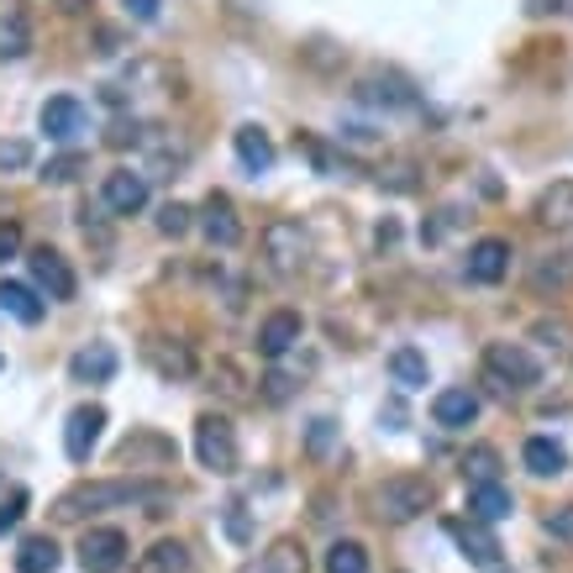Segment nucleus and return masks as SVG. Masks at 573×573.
Listing matches in <instances>:
<instances>
[{"mask_svg":"<svg viewBox=\"0 0 573 573\" xmlns=\"http://www.w3.org/2000/svg\"><path fill=\"white\" fill-rule=\"evenodd\" d=\"M374 505H379V516L384 521H416L421 510L431 505V478L421 474H395V478H384L379 489H374Z\"/></svg>","mask_w":573,"mask_h":573,"instance_id":"obj_5","label":"nucleus"},{"mask_svg":"<svg viewBox=\"0 0 573 573\" xmlns=\"http://www.w3.org/2000/svg\"><path fill=\"white\" fill-rule=\"evenodd\" d=\"M232 147H238V164L247 168V174H268V168H274V143H268V132L253 126V121L232 132Z\"/></svg>","mask_w":573,"mask_h":573,"instance_id":"obj_18","label":"nucleus"},{"mask_svg":"<svg viewBox=\"0 0 573 573\" xmlns=\"http://www.w3.org/2000/svg\"><path fill=\"white\" fill-rule=\"evenodd\" d=\"M32 48V32H26L22 16H5L0 22V58H22V53Z\"/></svg>","mask_w":573,"mask_h":573,"instance_id":"obj_31","label":"nucleus"},{"mask_svg":"<svg viewBox=\"0 0 573 573\" xmlns=\"http://www.w3.org/2000/svg\"><path fill=\"white\" fill-rule=\"evenodd\" d=\"M32 164V147L22 137H11V143H0V168H26Z\"/></svg>","mask_w":573,"mask_h":573,"instance_id":"obj_35","label":"nucleus"},{"mask_svg":"<svg viewBox=\"0 0 573 573\" xmlns=\"http://www.w3.org/2000/svg\"><path fill=\"white\" fill-rule=\"evenodd\" d=\"M327 573H368V552H363V542H332V552H327Z\"/></svg>","mask_w":573,"mask_h":573,"instance_id":"obj_29","label":"nucleus"},{"mask_svg":"<svg viewBox=\"0 0 573 573\" xmlns=\"http://www.w3.org/2000/svg\"><path fill=\"white\" fill-rule=\"evenodd\" d=\"M263 563L274 573H306L311 569V558H306V548H300V537H279L274 548L263 552Z\"/></svg>","mask_w":573,"mask_h":573,"instance_id":"obj_28","label":"nucleus"},{"mask_svg":"<svg viewBox=\"0 0 573 573\" xmlns=\"http://www.w3.org/2000/svg\"><path fill=\"white\" fill-rule=\"evenodd\" d=\"M389 374H395V384H406V389H421V384L431 379L427 353H416V348H395V353H389Z\"/></svg>","mask_w":573,"mask_h":573,"instance_id":"obj_26","label":"nucleus"},{"mask_svg":"<svg viewBox=\"0 0 573 573\" xmlns=\"http://www.w3.org/2000/svg\"><path fill=\"white\" fill-rule=\"evenodd\" d=\"M100 200L111 206L117 216H137L147 206V174H132V168H117V174H106V185H100Z\"/></svg>","mask_w":573,"mask_h":573,"instance_id":"obj_12","label":"nucleus"},{"mask_svg":"<svg viewBox=\"0 0 573 573\" xmlns=\"http://www.w3.org/2000/svg\"><path fill=\"white\" fill-rule=\"evenodd\" d=\"M126 11H132L137 22H153V16H158V0H126Z\"/></svg>","mask_w":573,"mask_h":573,"instance_id":"obj_40","label":"nucleus"},{"mask_svg":"<svg viewBox=\"0 0 573 573\" xmlns=\"http://www.w3.org/2000/svg\"><path fill=\"white\" fill-rule=\"evenodd\" d=\"M58 558H64V552H58L53 537H26L22 552H16V573H53Z\"/></svg>","mask_w":573,"mask_h":573,"instance_id":"obj_25","label":"nucleus"},{"mask_svg":"<svg viewBox=\"0 0 573 573\" xmlns=\"http://www.w3.org/2000/svg\"><path fill=\"white\" fill-rule=\"evenodd\" d=\"M537 221L558 227V232H573V179H558V185L537 195Z\"/></svg>","mask_w":573,"mask_h":573,"instance_id":"obj_19","label":"nucleus"},{"mask_svg":"<svg viewBox=\"0 0 573 573\" xmlns=\"http://www.w3.org/2000/svg\"><path fill=\"white\" fill-rule=\"evenodd\" d=\"M16 253H22V227L16 221H0V263L16 258Z\"/></svg>","mask_w":573,"mask_h":573,"instance_id":"obj_36","label":"nucleus"},{"mask_svg":"<svg viewBox=\"0 0 573 573\" xmlns=\"http://www.w3.org/2000/svg\"><path fill=\"white\" fill-rule=\"evenodd\" d=\"M100 427H106V410L100 406L69 410V421H64V453H69V463H90V453H96V442H100Z\"/></svg>","mask_w":573,"mask_h":573,"instance_id":"obj_9","label":"nucleus"},{"mask_svg":"<svg viewBox=\"0 0 573 573\" xmlns=\"http://www.w3.org/2000/svg\"><path fill=\"white\" fill-rule=\"evenodd\" d=\"M69 374H74V384H111L117 379V348H111V342L79 348L69 359Z\"/></svg>","mask_w":573,"mask_h":573,"instance_id":"obj_15","label":"nucleus"},{"mask_svg":"<svg viewBox=\"0 0 573 573\" xmlns=\"http://www.w3.org/2000/svg\"><path fill=\"white\" fill-rule=\"evenodd\" d=\"M32 279H37V289H43L48 300H74V289H79L69 258H64L58 247H37V253H32Z\"/></svg>","mask_w":573,"mask_h":573,"instance_id":"obj_10","label":"nucleus"},{"mask_svg":"<svg viewBox=\"0 0 573 573\" xmlns=\"http://www.w3.org/2000/svg\"><path fill=\"white\" fill-rule=\"evenodd\" d=\"M227 537H232V542H247V521H242V505H227Z\"/></svg>","mask_w":573,"mask_h":573,"instance_id":"obj_39","label":"nucleus"},{"mask_svg":"<svg viewBox=\"0 0 573 573\" xmlns=\"http://www.w3.org/2000/svg\"><path fill=\"white\" fill-rule=\"evenodd\" d=\"M22 510H26V489H16V500L0 505V531H11V526L22 521Z\"/></svg>","mask_w":573,"mask_h":573,"instance_id":"obj_38","label":"nucleus"},{"mask_svg":"<svg viewBox=\"0 0 573 573\" xmlns=\"http://www.w3.org/2000/svg\"><path fill=\"white\" fill-rule=\"evenodd\" d=\"M306 258H311V232L300 227V221H268L263 227V263L279 274V279H295L300 268H306Z\"/></svg>","mask_w":573,"mask_h":573,"instance_id":"obj_3","label":"nucleus"},{"mask_svg":"<svg viewBox=\"0 0 573 573\" xmlns=\"http://www.w3.org/2000/svg\"><path fill=\"white\" fill-rule=\"evenodd\" d=\"M200 232L211 247H238L242 242V221H238V206H232V195L211 190L200 200Z\"/></svg>","mask_w":573,"mask_h":573,"instance_id":"obj_8","label":"nucleus"},{"mask_svg":"<svg viewBox=\"0 0 573 573\" xmlns=\"http://www.w3.org/2000/svg\"><path fill=\"white\" fill-rule=\"evenodd\" d=\"M43 132H48L53 143H74L79 132H85V106L74 96H53L43 106Z\"/></svg>","mask_w":573,"mask_h":573,"instance_id":"obj_17","label":"nucleus"},{"mask_svg":"<svg viewBox=\"0 0 573 573\" xmlns=\"http://www.w3.org/2000/svg\"><path fill=\"white\" fill-rule=\"evenodd\" d=\"M195 458H200V469H211V474H238V427L227 421V416H216L206 410L200 421H195Z\"/></svg>","mask_w":573,"mask_h":573,"instance_id":"obj_4","label":"nucleus"},{"mask_svg":"<svg viewBox=\"0 0 573 573\" xmlns=\"http://www.w3.org/2000/svg\"><path fill=\"white\" fill-rule=\"evenodd\" d=\"M573 279V258H558V263H542L537 274H531V285L548 289V285H569Z\"/></svg>","mask_w":573,"mask_h":573,"instance_id":"obj_33","label":"nucleus"},{"mask_svg":"<svg viewBox=\"0 0 573 573\" xmlns=\"http://www.w3.org/2000/svg\"><path fill=\"white\" fill-rule=\"evenodd\" d=\"M164 500V489L158 484H126V478H96V484H74V489H64L58 500H53V521H85L90 510H106V505H158Z\"/></svg>","mask_w":573,"mask_h":573,"instance_id":"obj_1","label":"nucleus"},{"mask_svg":"<svg viewBox=\"0 0 573 573\" xmlns=\"http://www.w3.org/2000/svg\"><path fill=\"white\" fill-rule=\"evenodd\" d=\"M510 274V242L505 238H478L469 247V279L474 285H500Z\"/></svg>","mask_w":573,"mask_h":573,"instance_id":"obj_13","label":"nucleus"},{"mask_svg":"<svg viewBox=\"0 0 573 573\" xmlns=\"http://www.w3.org/2000/svg\"><path fill=\"white\" fill-rule=\"evenodd\" d=\"M306 337V321H300V311H274V316H263V327H258V353L268 363H279Z\"/></svg>","mask_w":573,"mask_h":573,"instance_id":"obj_11","label":"nucleus"},{"mask_svg":"<svg viewBox=\"0 0 573 573\" xmlns=\"http://www.w3.org/2000/svg\"><path fill=\"white\" fill-rule=\"evenodd\" d=\"M143 359L153 363L164 379H190L195 374V359L185 342H174V348H168V342H143Z\"/></svg>","mask_w":573,"mask_h":573,"instance_id":"obj_21","label":"nucleus"},{"mask_svg":"<svg viewBox=\"0 0 573 573\" xmlns=\"http://www.w3.org/2000/svg\"><path fill=\"white\" fill-rule=\"evenodd\" d=\"M238 573H274V569H268V563H263V558H258V563H242Z\"/></svg>","mask_w":573,"mask_h":573,"instance_id":"obj_42","label":"nucleus"},{"mask_svg":"<svg viewBox=\"0 0 573 573\" xmlns=\"http://www.w3.org/2000/svg\"><path fill=\"white\" fill-rule=\"evenodd\" d=\"M552 5L558 11H573V0H537V11H552Z\"/></svg>","mask_w":573,"mask_h":573,"instance_id":"obj_41","label":"nucleus"},{"mask_svg":"<svg viewBox=\"0 0 573 573\" xmlns=\"http://www.w3.org/2000/svg\"><path fill=\"white\" fill-rule=\"evenodd\" d=\"M137 573H190V548L174 542V537H164V542H153V548L137 558Z\"/></svg>","mask_w":573,"mask_h":573,"instance_id":"obj_23","label":"nucleus"},{"mask_svg":"<svg viewBox=\"0 0 573 573\" xmlns=\"http://www.w3.org/2000/svg\"><path fill=\"white\" fill-rule=\"evenodd\" d=\"M85 168H90V158H85V153H58V158H48V164H43V179H48V185H69V179H79Z\"/></svg>","mask_w":573,"mask_h":573,"instance_id":"obj_30","label":"nucleus"},{"mask_svg":"<svg viewBox=\"0 0 573 573\" xmlns=\"http://www.w3.org/2000/svg\"><path fill=\"white\" fill-rule=\"evenodd\" d=\"M353 96H359L363 106H389V111H400V106H416V90H410L406 74H363Z\"/></svg>","mask_w":573,"mask_h":573,"instance_id":"obj_14","label":"nucleus"},{"mask_svg":"<svg viewBox=\"0 0 573 573\" xmlns=\"http://www.w3.org/2000/svg\"><path fill=\"white\" fill-rule=\"evenodd\" d=\"M484 379L495 384V395H516L542 379V363L526 353L521 342H489L484 348Z\"/></svg>","mask_w":573,"mask_h":573,"instance_id":"obj_2","label":"nucleus"},{"mask_svg":"<svg viewBox=\"0 0 573 573\" xmlns=\"http://www.w3.org/2000/svg\"><path fill=\"white\" fill-rule=\"evenodd\" d=\"M0 311L32 327V321H43V311H48V306H43V300H37L26 285H16V279H0Z\"/></svg>","mask_w":573,"mask_h":573,"instance_id":"obj_24","label":"nucleus"},{"mask_svg":"<svg viewBox=\"0 0 573 573\" xmlns=\"http://www.w3.org/2000/svg\"><path fill=\"white\" fill-rule=\"evenodd\" d=\"M190 221H195V211H190V206H179V200H168L164 211H158V232H164V238H185V232H190Z\"/></svg>","mask_w":573,"mask_h":573,"instance_id":"obj_32","label":"nucleus"},{"mask_svg":"<svg viewBox=\"0 0 573 573\" xmlns=\"http://www.w3.org/2000/svg\"><path fill=\"white\" fill-rule=\"evenodd\" d=\"M510 510H516V500H510L505 484H478V489H469V516H474V521H484V526L505 521Z\"/></svg>","mask_w":573,"mask_h":573,"instance_id":"obj_22","label":"nucleus"},{"mask_svg":"<svg viewBox=\"0 0 573 573\" xmlns=\"http://www.w3.org/2000/svg\"><path fill=\"white\" fill-rule=\"evenodd\" d=\"M431 421L448 431H463L478 421V395L474 389H442L437 400H431Z\"/></svg>","mask_w":573,"mask_h":573,"instance_id":"obj_16","label":"nucleus"},{"mask_svg":"<svg viewBox=\"0 0 573 573\" xmlns=\"http://www.w3.org/2000/svg\"><path fill=\"white\" fill-rule=\"evenodd\" d=\"M448 531H453V542L463 548V558L474 563V569H484V573H510L505 569V558H500V542H495V531L484 521H448Z\"/></svg>","mask_w":573,"mask_h":573,"instance_id":"obj_6","label":"nucleus"},{"mask_svg":"<svg viewBox=\"0 0 573 573\" xmlns=\"http://www.w3.org/2000/svg\"><path fill=\"white\" fill-rule=\"evenodd\" d=\"M332 437H337V421H332V416H321V421H311V437H306V448L321 458L327 448H332Z\"/></svg>","mask_w":573,"mask_h":573,"instance_id":"obj_34","label":"nucleus"},{"mask_svg":"<svg viewBox=\"0 0 573 573\" xmlns=\"http://www.w3.org/2000/svg\"><path fill=\"white\" fill-rule=\"evenodd\" d=\"M521 463L531 469L537 478H558L563 469H569V453L552 442V437H526V448H521Z\"/></svg>","mask_w":573,"mask_h":573,"instance_id":"obj_20","label":"nucleus"},{"mask_svg":"<svg viewBox=\"0 0 573 573\" xmlns=\"http://www.w3.org/2000/svg\"><path fill=\"white\" fill-rule=\"evenodd\" d=\"M548 531H552V537H563V542H573V505H558V510H552Z\"/></svg>","mask_w":573,"mask_h":573,"instance_id":"obj_37","label":"nucleus"},{"mask_svg":"<svg viewBox=\"0 0 573 573\" xmlns=\"http://www.w3.org/2000/svg\"><path fill=\"white\" fill-rule=\"evenodd\" d=\"M126 563V537L117 526H90L79 537V569L85 573H117Z\"/></svg>","mask_w":573,"mask_h":573,"instance_id":"obj_7","label":"nucleus"},{"mask_svg":"<svg viewBox=\"0 0 573 573\" xmlns=\"http://www.w3.org/2000/svg\"><path fill=\"white\" fill-rule=\"evenodd\" d=\"M463 474H469V489H478V484H500V453L495 448H469V458H463Z\"/></svg>","mask_w":573,"mask_h":573,"instance_id":"obj_27","label":"nucleus"}]
</instances>
